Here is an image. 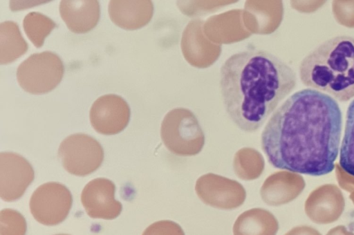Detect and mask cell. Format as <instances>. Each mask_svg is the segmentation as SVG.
I'll return each mask as SVG.
<instances>
[{"instance_id": "cell-1", "label": "cell", "mask_w": 354, "mask_h": 235, "mask_svg": "<svg viewBox=\"0 0 354 235\" xmlns=\"http://www.w3.org/2000/svg\"><path fill=\"white\" fill-rule=\"evenodd\" d=\"M342 131L337 101L318 90H299L273 113L261 136V149L274 167L320 176L332 172Z\"/></svg>"}, {"instance_id": "cell-2", "label": "cell", "mask_w": 354, "mask_h": 235, "mask_svg": "<svg viewBox=\"0 0 354 235\" xmlns=\"http://www.w3.org/2000/svg\"><path fill=\"white\" fill-rule=\"evenodd\" d=\"M296 84L295 70L266 50L237 52L220 69L219 87L225 110L245 132L260 129Z\"/></svg>"}, {"instance_id": "cell-3", "label": "cell", "mask_w": 354, "mask_h": 235, "mask_svg": "<svg viewBox=\"0 0 354 235\" xmlns=\"http://www.w3.org/2000/svg\"><path fill=\"white\" fill-rule=\"evenodd\" d=\"M299 77L310 88L340 102L354 97V37L339 35L310 50L300 63Z\"/></svg>"}, {"instance_id": "cell-4", "label": "cell", "mask_w": 354, "mask_h": 235, "mask_svg": "<svg viewBox=\"0 0 354 235\" xmlns=\"http://www.w3.org/2000/svg\"><path fill=\"white\" fill-rule=\"evenodd\" d=\"M64 66L59 57L50 51L31 55L17 70L20 86L32 94L46 93L61 82Z\"/></svg>"}, {"instance_id": "cell-5", "label": "cell", "mask_w": 354, "mask_h": 235, "mask_svg": "<svg viewBox=\"0 0 354 235\" xmlns=\"http://www.w3.org/2000/svg\"><path fill=\"white\" fill-rule=\"evenodd\" d=\"M58 156L68 173L85 176L100 167L104 160V151L101 144L93 137L75 133L62 142Z\"/></svg>"}, {"instance_id": "cell-6", "label": "cell", "mask_w": 354, "mask_h": 235, "mask_svg": "<svg viewBox=\"0 0 354 235\" xmlns=\"http://www.w3.org/2000/svg\"><path fill=\"white\" fill-rule=\"evenodd\" d=\"M73 203L71 191L64 185L50 182L32 194L30 209L34 218L45 225H55L67 217Z\"/></svg>"}, {"instance_id": "cell-7", "label": "cell", "mask_w": 354, "mask_h": 235, "mask_svg": "<svg viewBox=\"0 0 354 235\" xmlns=\"http://www.w3.org/2000/svg\"><path fill=\"white\" fill-rule=\"evenodd\" d=\"M29 162L13 152L0 153V196L6 202L20 198L34 180Z\"/></svg>"}, {"instance_id": "cell-8", "label": "cell", "mask_w": 354, "mask_h": 235, "mask_svg": "<svg viewBox=\"0 0 354 235\" xmlns=\"http://www.w3.org/2000/svg\"><path fill=\"white\" fill-rule=\"evenodd\" d=\"M130 114L129 106L122 97L109 94L94 102L90 110V121L97 132L114 135L125 129Z\"/></svg>"}, {"instance_id": "cell-9", "label": "cell", "mask_w": 354, "mask_h": 235, "mask_svg": "<svg viewBox=\"0 0 354 235\" xmlns=\"http://www.w3.org/2000/svg\"><path fill=\"white\" fill-rule=\"evenodd\" d=\"M115 186L109 179L95 178L84 187L81 201L87 213L93 218L112 220L122 209V204L115 199Z\"/></svg>"}, {"instance_id": "cell-10", "label": "cell", "mask_w": 354, "mask_h": 235, "mask_svg": "<svg viewBox=\"0 0 354 235\" xmlns=\"http://www.w3.org/2000/svg\"><path fill=\"white\" fill-rule=\"evenodd\" d=\"M196 191L205 203L221 209H234L244 202L245 199L229 195L230 193H245L238 182L213 173L199 178Z\"/></svg>"}, {"instance_id": "cell-11", "label": "cell", "mask_w": 354, "mask_h": 235, "mask_svg": "<svg viewBox=\"0 0 354 235\" xmlns=\"http://www.w3.org/2000/svg\"><path fill=\"white\" fill-rule=\"evenodd\" d=\"M59 12L68 29L75 33H85L95 27L100 15L97 1H62Z\"/></svg>"}, {"instance_id": "cell-12", "label": "cell", "mask_w": 354, "mask_h": 235, "mask_svg": "<svg viewBox=\"0 0 354 235\" xmlns=\"http://www.w3.org/2000/svg\"><path fill=\"white\" fill-rule=\"evenodd\" d=\"M149 5L147 1L113 0L109 3V17L119 27L136 30L149 21L151 11Z\"/></svg>"}, {"instance_id": "cell-13", "label": "cell", "mask_w": 354, "mask_h": 235, "mask_svg": "<svg viewBox=\"0 0 354 235\" xmlns=\"http://www.w3.org/2000/svg\"><path fill=\"white\" fill-rule=\"evenodd\" d=\"M28 48V44L22 37L17 23L12 21H6L1 23V64H6L12 62L25 54Z\"/></svg>"}, {"instance_id": "cell-14", "label": "cell", "mask_w": 354, "mask_h": 235, "mask_svg": "<svg viewBox=\"0 0 354 235\" xmlns=\"http://www.w3.org/2000/svg\"><path fill=\"white\" fill-rule=\"evenodd\" d=\"M339 163L346 173L354 176V100L349 104L346 111Z\"/></svg>"}, {"instance_id": "cell-15", "label": "cell", "mask_w": 354, "mask_h": 235, "mask_svg": "<svg viewBox=\"0 0 354 235\" xmlns=\"http://www.w3.org/2000/svg\"><path fill=\"white\" fill-rule=\"evenodd\" d=\"M23 26L31 42L37 48H40L46 37L55 28L56 23L40 12H31L24 17Z\"/></svg>"}, {"instance_id": "cell-16", "label": "cell", "mask_w": 354, "mask_h": 235, "mask_svg": "<svg viewBox=\"0 0 354 235\" xmlns=\"http://www.w3.org/2000/svg\"><path fill=\"white\" fill-rule=\"evenodd\" d=\"M270 215L266 209H252L241 214L236 220L234 234H267L266 219Z\"/></svg>"}, {"instance_id": "cell-17", "label": "cell", "mask_w": 354, "mask_h": 235, "mask_svg": "<svg viewBox=\"0 0 354 235\" xmlns=\"http://www.w3.org/2000/svg\"><path fill=\"white\" fill-rule=\"evenodd\" d=\"M1 234H24L26 224L24 216L17 211L6 209L1 212Z\"/></svg>"}]
</instances>
